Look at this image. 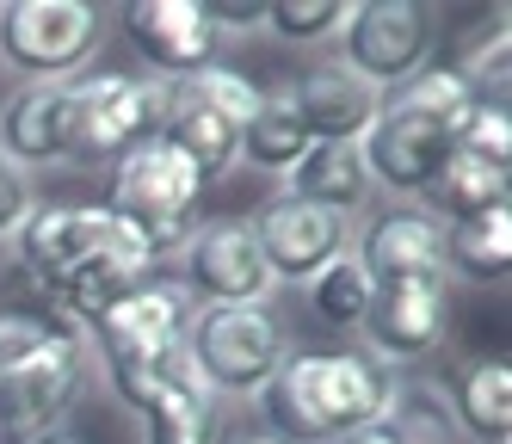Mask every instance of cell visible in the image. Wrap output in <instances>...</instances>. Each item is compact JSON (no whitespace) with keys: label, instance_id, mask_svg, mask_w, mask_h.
Segmentation results:
<instances>
[{"label":"cell","instance_id":"14","mask_svg":"<svg viewBox=\"0 0 512 444\" xmlns=\"http://www.w3.org/2000/svg\"><path fill=\"white\" fill-rule=\"evenodd\" d=\"M451 321V278H395V284H371V309H364V352L377 364L401 370L420 364Z\"/></svg>","mask_w":512,"mask_h":444},{"label":"cell","instance_id":"23","mask_svg":"<svg viewBox=\"0 0 512 444\" xmlns=\"http://www.w3.org/2000/svg\"><path fill=\"white\" fill-rule=\"evenodd\" d=\"M309 148H315V142H309V130H303V118H297V99H290V87H266V93H260V111H253L247 130H241V161L260 167V173H272V179H290Z\"/></svg>","mask_w":512,"mask_h":444},{"label":"cell","instance_id":"24","mask_svg":"<svg viewBox=\"0 0 512 444\" xmlns=\"http://www.w3.org/2000/svg\"><path fill=\"white\" fill-rule=\"evenodd\" d=\"M506 179H512L506 167H494V161H482V155H469V148H451L420 204H426L438 222H463V216H482V210L506 204Z\"/></svg>","mask_w":512,"mask_h":444},{"label":"cell","instance_id":"15","mask_svg":"<svg viewBox=\"0 0 512 444\" xmlns=\"http://www.w3.org/2000/svg\"><path fill=\"white\" fill-rule=\"evenodd\" d=\"M118 25H124V44L136 50V62L167 87L204 74L216 62V50H223V37L210 31L198 0H130Z\"/></svg>","mask_w":512,"mask_h":444},{"label":"cell","instance_id":"7","mask_svg":"<svg viewBox=\"0 0 512 444\" xmlns=\"http://www.w3.org/2000/svg\"><path fill=\"white\" fill-rule=\"evenodd\" d=\"M186 358L198 383L223 395H260L272 370L290 358V333L272 303H235V309H198L186 327Z\"/></svg>","mask_w":512,"mask_h":444},{"label":"cell","instance_id":"29","mask_svg":"<svg viewBox=\"0 0 512 444\" xmlns=\"http://www.w3.org/2000/svg\"><path fill=\"white\" fill-rule=\"evenodd\" d=\"M340 444H408V438H401V432L383 420V426H371V432H352V438H340Z\"/></svg>","mask_w":512,"mask_h":444},{"label":"cell","instance_id":"19","mask_svg":"<svg viewBox=\"0 0 512 444\" xmlns=\"http://www.w3.org/2000/svg\"><path fill=\"white\" fill-rule=\"evenodd\" d=\"M136 420H142V444H223V401L198 383L192 364L167 377Z\"/></svg>","mask_w":512,"mask_h":444},{"label":"cell","instance_id":"27","mask_svg":"<svg viewBox=\"0 0 512 444\" xmlns=\"http://www.w3.org/2000/svg\"><path fill=\"white\" fill-rule=\"evenodd\" d=\"M38 210V192H31V173H19L7 155H0V241L19 235V222Z\"/></svg>","mask_w":512,"mask_h":444},{"label":"cell","instance_id":"31","mask_svg":"<svg viewBox=\"0 0 512 444\" xmlns=\"http://www.w3.org/2000/svg\"><path fill=\"white\" fill-rule=\"evenodd\" d=\"M241 444H278V438H241Z\"/></svg>","mask_w":512,"mask_h":444},{"label":"cell","instance_id":"26","mask_svg":"<svg viewBox=\"0 0 512 444\" xmlns=\"http://www.w3.org/2000/svg\"><path fill=\"white\" fill-rule=\"evenodd\" d=\"M346 0H266V31L278 44H334Z\"/></svg>","mask_w":512,"mask_h":444},{"label":"cell","instance_id":"3","mask_svg":"<svg viewBox=\"0 0 512 444\" xmlns=\"http://www.w3.org/2000/svg\"><path fill=\"white\" fill-rule=\"evenodd\" d=\"M475 99H482V93H475L451 62L445 68L426 62L414 81H401L395 93H383L371 130L358 136V155H364L371 185L420 204L426 185L438 179V167H445L451 142H457V124L469 118Z\"/></svg>","mask_w":512,"mask_h":444},{"label":"cell","instance_id":"8","mask_svg":"<svg viewBox=\"0 0 512 444\" xmlns=\"http://www.w3.org/2000/svg\"><path fill=\"white\" fill-rule=\"evenodd\" d=\"M105 37V13L87 0H7L0 7V68L19 74V87H62L87 74Z\"/></svg>","mask_w":512,"mask_h":444},{"label":"cell","instance_id":"10","mask_svg":"<svg viewBox=\"0 0 512 444\" xmlns=\"http://www.w3.org/2000/svg\"><path fill=\"white\" fill-rule=\"evenodd\" d=\"M198 303H192V290L167 278V272H149L136 290H124L105 315L87 321V352H99V370L112 377V370H136V364H149L173 346H186V327H192Z\"/></svg>","mask_w":512,"mask_h":444},{"label":"cell","instance_id":"18","mask_svg":"<svg viewBox=\"0 0 512 444\" xmlns=\"http://www.w3.org/2000/svg\"><path fill=\"white\" fill-rule=\"evenodd\" d=\"M62 87L38 81V87H19L7 105H0V155H7L19 173L68 167V155H62Z\"/></svg>","mask_w":512,"mask_h":444},{"label":"cell","instance_id":"30","mask_svg":"<svg viewBox=\"0 0 512 444\" xmlns=\"http://www.w3.org/2000/svg\"><path fill=\"white\" fill-rule=\"evenodd\" d=\"M44 444H81V438H44Z\"/></svg>","mask_w":512,"mask_h":444},{"label":"cell","instance_id":"28","mask_svg":"<svg viewBox=\"0 0 512 444\" xmlns=\"http://www.w3.org/2000/svg\"><path fill=\"white\" fill-rule=\"evenodd\" d=\"M210 31H266V0H198Z\"/></svg>","mask_w":512,"mask_h":444},{"label":"cell","instance_id":"20","mask_svg":"<svg viewBox=\"0 0 512 444\" xmlns=\"http://www.w3.org/2000/svg\"><path fill=\"white\" fill-rule=\"evenodd\" d=\"M284 192H297L321 210H334V216H358L364 204H371V173H364V155H358V142H315L309 155L297 161V173H290Z\"/></svg>","mask_w":512,"mask_h":444},{"label":"cell","instance_id":"9","mask_svg":"<svg viewBox=\"0 0 512 444\" xmlns=\"http://www.w3.org/2000/svg\"><path fill=\"white\" fill-rule=\"evenodd\" d=\"M81 389H87V340L75 327L50 333L38 352L0 364V444L62 438V420L75 414Z\"/></svg>","mask_w":512,"mask_h":444},{"label":"cell","instance_id":"2","mask_svg":"<svg viewBox=\"0 0 512 444\" xmlns=\"http://www.w3.org/2000/svg\"><path fill=\"white\" fill-rule=\"evenodd\" d=\"M395 389L401 383L389 364H377L364 346H346V352H290L253 401L266 414V438L278 444H340L352 432L383 426Z\"/></svg>","mask_w":512,"mask_h":444},{"label":"cell","instance_id":"4","mask_svg":"<svg viewBox=\"0 0 512 444\" xmlns=\"http://www.w3.org/2000/svg\"><path fill=\"white\" fill-rule=\"evenodd\" d=\"M173 87L155 74H124V68H87L62 87V155L75 167L124 161L130 148L155 142L167 124Z\"/></svg>","mask_w":512,"mask_h":444},{"label":"cell","instance_id":"1","mask_svg":"<svg viewBox=\"0 0 512 444\" xmlns=\"http://www.w3.org/2000/svg\"><path fill=\"white\" fill-rule=\"evenodd\" d=\"M155 272V253L105 204H38L13 235V284L44 296L50 315L87 333L124 290Z\"/></svg>","mask_w":512,"mask_h":444},{"label":"cell","instance_id":"21","mask_svg":"<svg viewBox=\"0 0 512 444\" xmlns=\"http://www.w3.org/2000/svg\"><path fill=\"white\" fill-rule=\"evenodd\" d=\"M451 420L475 444H506L512 438V370H506V358H463L457 364Z\"/></svg>","mask_w":512,"mask_h":444},{"label":"cell","instance_id":"25","mask_svg":"<svg viewBox=\"0 0 512 444\" xmlns=\"http://www.w3.org/2000/svg\"><path fill=\"white\" fill-rule=\"evenodd\" d=\"M303 290H309V309H315L321 327H334V333H358L364 327V309H371V278H364V266H358L352 253L334 259L327 272H315Z\"/></svg>","mask_w":512,"mask_h":444},{"label":"cell","instance_id":"13","mask_svg":"<svg viewBox=\"0 0 512 444\" xmlns=\"http://www.w3.org/2000/svg\"><path fill=\"white\" fill-rule=\"evenodd\" d=\"M247 222H253V241H260L272 284H309L315 272H327L334 259L352 253V222L297 198V192L266 198L260 216H247Z\"/></svg>","mask_w":512,"mask_h":444},{"label":"cell","instance_id":"11","mask_svg":"<svg viewBox=\"0 0 512 444\" xmlns=\"http://www.w3.org/2000/svg\"><path fill=\"white\" fill-rule=\"evenodd\" d=\"M432 37H438V19L426 0H358V7H346V25H340V62L364 87L395 93L432 62Z\"/></svg>","mask_w":512,"mask_h":444},{"label":"cell","instance_id":"12","mask_svg":"<svg viewBox=\"0 0 512 444\" xmlns=\"http://www.w3.org/2000/svg\"><path fill=\"white\" fill-rule=\"evenodd\" d=\"M186 272L179 284L192 290L198 309H235V303H266L272 296V272L260 259V241H253V222L247 216H210L186 235L179 247Z\"/></svg>","mask_w":512,"mask_h":444},{"label":"cell","instance_id":"22","mask_svg":"<svg viewBox=\"0 0 512 444\" xmlns=\"http://www.w3.org/2000/svg\"><path fill=\"white\" fill-rule=\"evenodd\" d=\"M512 272V210L494 204L482 216L445 222V278L463 284H506Z\"/></svg>","mask_w":512,"mask_h":444},{"label":"cell","instance_id":"6","mask_svg":"<svg viewBox=\"0 0 512 444\" xmlns=\"http://www.w3.org/2000/svg\"><path fill=\"white\" fill-rule=\"evenodd\" d=\"M198 198H204V179L155 136V142L130 148L124 161H112V192H105V210H112L124 229H136L142 247H149L155 266H161V259L179 253L186 235L198 229Z\"/></svg>","mask_w":512,"mask_h":444},{"label":"cell","instance_id":"16","mask_svg":"<svg viewBox=\"0 0 512 444\" xmlns=\"http://www.w3.org/2000/svg\"><path fill=\"white\" fill-rule=\"evenodd\" d=\"M352 259L364 266L371 284H395V278H445V222L426 204L395 198L383 210H371V222L358 229Z\"/></svg>","mask_w":512,"mask_h":444},{"label":"cell","instance_id":"5","mask_svg":"<svg viewBox=\"0 0 512 444\" xmlns=\"http://www.w3.org/2000/svg\"><path fill=\"white\" fill-rule=\"evenodd\" d=\"M260 93H266V87L247 81L241 68L210 62L204 74H192V81L173 87L161 142H167L204 185H210V179H229V173L241 167V130H247L253 111H260Z\"/></svg>","mask_w":512,"mask_h":444},{"label":"cell","instance_id":"17","mask_svg":"<svg viewBox=\"0 0 512 444\" xmlns=\"http://www.w3.org/2000/svg\"><path fill=\"white\" fill-rule=\"evenodd\" d=\"M290 99H297V118H303L309 142H358L371 130L377 105H383V93L364 87L346 62H315L303 81L290 87Z\"/></svg>","mask_w":512,"mask_h":444}]
</instances>
